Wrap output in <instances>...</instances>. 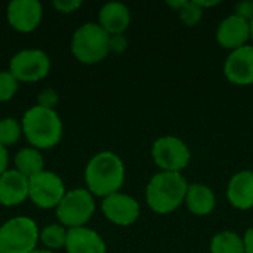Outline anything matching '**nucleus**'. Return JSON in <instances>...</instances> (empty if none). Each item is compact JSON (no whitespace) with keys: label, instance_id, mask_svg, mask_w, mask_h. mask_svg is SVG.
Listing matches in <instances>:
<instances>
[{"label":"nucleus","instance_id":"f3484780","mask_svg":"<svg viewBox=\"0 0 253 253\" xmlns=\"http://www.w3.org/2000/svg\"><path fill=\"white\" fill-rule=\"evenodd\" d=\"M98 24L110 34H123L130 24V10L122 1H108L99 9Z\"/></svg>","mask_w":253,"mask_h":253},{"label":"nucleus","instance_id":"c85d7f7f","mask_svg":"<svg viewBox=\"0 0 253 253\" xmlns=\"http://www.w3.org/2000/svg\"><path fill=\"white\" fill-rule=\"evenodd\" d=\"M9 169V153L7 148L0 144V175Z\"/></svg>","mask_w":253,"mask_h":253},{"label":"nucleus","instance_id":"393cba45","mask_svg":"<svg viewBox=\"0 0 253 253\" xmlns=\"http://www.w3.org/2000/svg\"><path fill=\"white\" fill-rule=\"evenodd\" d=\"M58 102H59V93L53 87H46V89L40 90L37 95V105H40V107L55 110Z\"/></svg>","mask_w":253,"mask_h":253},{"label":"nucleus","instance_id":"423d86ee","mask_svg":"<svg viewBox=\"0 0 253 253\" xmlns=\"http://www.w3.org/2000/svg\"><path fill=\"white\" fill-rule=\"evenodd\" d=\"M96 209L95 196L87 188H73L55 209L56 219L67 230L86 227Z\"/></svg>","mask_w":253,"mask_h":253},{"label":"nucleus","instance_id":"7ed1b4c3","mask_svg":"<svg viewBox=\"0 0 253 253\" xmlns=\"http://www.w3.org/2000/svg\"><path fill=\"white\" fill-rule=\"evenodd\" d=\"M188 182L182 173L160 172L156 173L145 190V199L151 211L168 215L176 211L185 202Z\"/></svg>","mask_w":253,"mask_h":253},{"label":"nucleus","instance_id":"1a4fd4ad","mask_svg":"<svg viewBox=\"0 0 253 253\" xmlns=\"http://www.w3.org/2000/svg\"><path fill=\"white\" fill-rule=\"evenodd\" d=\"M154 163L162 172H178L181 173L191 160V151L188 145L178 136H162L154 141L151 148Z\"/></svg>","mask_w":253,"mask_h":253},{"label":"nucleus","instance_id":"20e7f679","mask_svg":"<svg viewBox=\"0 0 253 253\" xmlns=\"http://www.w3.org/2000/svg\"><path fill=\"white\" fill-rule=\"evenodd\" d=\"M110 34L98 22H84L71 36L73 56L86 65L98 64L110 53Z\"/></svg>","mask_w":253,"mask_h":253},{"label":"nucleus","instance_id":"6e6552de","mask_svg":"<svg viewBox=\"0 0 253 253\" xmlns=\"http://www.w3.org/2000/svg\"><path fill=\"white\" fill-rule=\"evenodd\" d=\"M67 193L62 178L44 169L28 178V200L39 209H56Z\"/></svg>","mask_w":253,"mask_h":253},{"label":"nucleus","instance_id":"cd10ccee","mask_svg":"<svg viewBox=\"0 0 253 253\" xmlns=\"http://www.w3.org/2000/svg\"><path fill=\"white\" fill-rule=\"evenodd\" d=\"M236 15L242 16L243 19L252 22L253 21V0H243L236 4Z\"/></svg>","mask_w":253,"mask_h":253},{"label":"nucleus","instance_id":"412c9836","mask_svg":"<svg viewBox=\"0 0 253 253\" xmlns=\"http://www.w3.org/2000/svg\"><path fill=\"white\" fill-rule=\"evenodd\" d=\"M211 253H246L245 240L234 231H222L213 236Z\"/></svg>","mask_w":253,"mask_h":253},{"label":"nucleus","instance_id":"0eeeda50","mask_svg":"<svg viewBox=\"0 0 253 253\" xmlns=\"http://www.w3.org/2000/svg\"><path fill=\"white\" fill-rule=\"evenodd\" d=\"M9 71L19 83H36L47 77L50 71V58L39 47L21 49L10 58Z\"/></svg>","mask_w":253,"mask_h":253},{"label":"nucleus","instance_id":"bb28decb","mask_svg":"<svg viewBox=\"0 0 253 253\" xmlns=\"http://www.w3.org/2000/svg\"><path fill=\"white\" fill-rule=\"evenodd\" d=\"M129 46V40L125 34H113L110 36V42H108V47L110 52L113 53H123Z\"/></svg>","mask_w":253,"mask_h":253},{"label":"nucleus","instance_id":"9d476101","mask_svg":"<svg viewBox=\"0 0 253 253\" xmlns=\"http://www.w3.org/2000/svg\"><path fill=\"white\" fill-rule=\"evenodd\" d=\"M7 24L18 33H31L43 19V4L39 0H12L6 6Z\"/></svg>","mask_w":253,"mask_h":253},{"label":"nucleus","instance_id":"2f4dec72","mask_svg":"<svg viewBox=\"0 0 253 253\" xmlns=\"http://www.w3.org/2000/svg\"><path fill=\"white\" fill-rule=\"evenodd\" d=\"M31 253H55V252H50V251H47V249H36V251H33Z\"/></svg>","mask_w":253,"mask_h":253},{"label":"nucleus","instance_id":"5701e85b","mask_svg":"<svg viewBox=\"0 0 253 253\" xmlns=\"http://www.w3.org/2000/svg\"><path fill=\"white\" fill-rule=\"evenodd\" d=\"M19 87V82L16 77L9 71V70H1L0 71V102H7L10 101Z\"/></svg>","mask_w":253,"mask_h":253},{"label":"nucleus","instance_id":"a878e982","mask_svg":"<svg viewBox=\"0 0 253 253\" xmlns=\"http://www.w3.org/2000/svg\"><path fill=\"white\" fill-rule=\"evenodd\" d=\"M82 4H83L82 0H53L52 1L53 9L58 10L59 13H64V15L76 12L79 7H82Z\"/></svg>","mask_w":253,"mask_h":253},{"label":"nucleus","instance_id":"a211bd4d","mask_svg":"<svg viewBox=\"0 0 253 253\" xmlns=\"http://www.w3.org/2000/svg\"><path fill=\"white\" fill-rule=\"evenodd\" d=\"M185 203L191 213L197 216H205V215H209L215 209L216 199L211 187L197 182V184L188 185Z\"/></svg>","mask_w":253,"mask_h":253},{"label":"nucleus","instance_id":"7c9ffc66","mask_svg":"<svg viewBox=\"0 0 253 253\" xmlns=\"http://www.w3.org/2000/svg\"><path fill=\"white\" fill-rule=\"evenodd\" d=\"M194 3H196L197 6H200L202 9H203V7H212V6H216V4H219V0H213V1H205V0H194Z\"/></svg>","mask_w":253,"mask_h":253},{"label":"nucleus","instance_id":"b1692460","mask_svg":"<svg viewBox=\"0 0 253 253\" xmlns=\"http://www.w3.org/2000/svg\"><path fill=\"white\" fill-rule=\"evenodd\" d=\"M178 15H179V19L188 25V27H194L200 22L202 16H203V9L200 6H197L193 1L190 0H184V4L181 6V9L178 10Z\"/></svg>","mask_w":253,"mask_h":253},{"label":"nucleus","instance_id":"f257e3e1","mask_svg":"<svg viewBox=\"0 0 253 253\" xmlns=\"http://www.w3.org/2000/svg\"><path fill=\"white\" fill-rule=\"evenodd\" d=\"M126 169L123 160L113 151L96 153L84 168L86 188L96 197L119 193L125 184Z\"/></svg>","mask_w":253,"mask_h":253},{"label":"nucleus","instance_id":"dca6fc26","mask_svg":"<svg viewBox=\"0 0 253 253\" xmlns=\"http://www.w3.org/2000/svg\"><path fill=\"white\" fill-rule=\"evenodd\" d=\"M228 202L240 211L253 208V170H240L228 182L227 187Z\"/></svg>","mask_w":253,"mask_h":253},{"label":"nucleus","instance_id":"4be33fe9","mask_svg":"<svg viewBox=\"0 0 253 253\" xmlns=\"http://www.w3.org/2000/svg\"><path fill=\"white\" fill-rule=\"evenodd\" d=\"M22 136V125L15 117L0 119V144L6 148L13 147Z\"/></svg>","mask_w":253,"mask_h":253},{"label":"nucleus","instance_id":"2eb2a0df","mask_svg":"<svg viewBox=\"0 0 253 253\" xmlns=\"http://www.w3.org/2000/svg\"><path fill=\"white\" fill-rule=\"evenodd\" d=\"M64 249L67 253H107V245L95 230L79 227L68 230Z\"/></svg>","mask_w":253,"mask_h":253},{"label":"nucleus","instance_id":"473e14b6","mask_svg":"<svg viewBox=\"0 0 253 253\" xmlns=\"http://www.w3.org/2000/svg\"><path fill=\"white\" fill-rule=\"evenodd\" d=\"M251 39L253 40V21L251 22Z\"/></svg>","mask_w":253,"mask_h":253},{"label":"nucleus","instance_id":"f03ea898","mask_svg":"<svg viewBox=\"0 0 253 253\" xmlns=\"http://www.w3.org/2000/svg\"><path fill=\"white\" fill-rule=\"evenodd\" d=\"M22 135L37 150H50L56 147L64 133V125L56 110L33 105L22 114Z\"/></svg>","mask_w":253,"mask_h":253},{"label":"nucleus","instance_id":"c756f323","mask_svg":"<svg viewBox=\"0 0 253 253\" xmlns=\"http://www.w3.org/2000/svg\"><path fill=\"white\" fill-rule=\"evenodd\" d=\"M243 240H245L246 253H253V227L246 231V234L243 236Z\"/></svg>","mask_w":253,"mask_h":253},{"label":"nucleus","instance_id":"ddd939ff","mask_svg":"<svg viewBox=\"0 0 253 253\" xmlns=\"http://www.w3.org/2000/svg\"><path fill=\"white\" fill-rule=\"evenodd\" d=\"M249 39H251V22L236 13L227 16L218 25L216 40L225 49L236 50L245 46Z\"/></svg>","mask_w":253,"mask_h":253},{"label":"nucleus","instance_id":"f8f14e48","mask_svg":"<svg viewBox=\"0 0 253 253\" xmlns=\"http://www.w3.org/2000/svg\"><path fill=\"white\" fill-rule=\"evenodd\" d=\"M227 80L237 86L253 84V46L245 44L231 50L224 64Z\"/></svg>","mask_w":253,"mask_h":253},{"label":"nucleus","instance_id":"aec40b11","mask_svg":"<svg viewBox=\"0 0 253 253\" xmlns=\"http://www.w3.org/2000/svg\"><path fill=\"white\" fill-rule=\"evenodd\" d=\"M67 234H68V230L64 225H61L59 222H52L40 228L39 243L43 245V249L55 252V251L65 248Z\"/></svg>","mask_w":253,"mask_h":253},{"label":"nucleus","instance_id":"6ab92c4d","mask_svg":"<svg viewBox=\"0 0 253 253\" xmlns=\"http://www.w3.org/2000/svg\"><path fill=\"white\" fill-rule=\"evenodd\" d=\"M13 169L24 176L31 178L44 170V157L40 150L34 147H24L13 157Z\"/></svg>","mask_w":253,"mask_h":253},{"label":"nucleus","instance_id":"4468645a","mask_svg":"<svg viewBox=\"0 0 253 253\" xmlns=\"http://www.w3.org/2000/svg\"><path fill=\"white\" fill-rule=\"evenodd\" d=\"M28 199V178L18 170L7 169L0 175V205L16 208Z\"/></svg>","mask_w":253,"mask_h":253},{"label":"nucleus","instance_id":"9b49d317","mask_svg":"<svg viewBox=\"0 0 253 253\" xmlns=\"http://www.w3.org/2000/svg\"><path fill=\"white\" fill-rule=\"evenodd\" d=\"M101 211L110 222L120 227L135 224L141 213L139 203L132 196L120 191L104 197L101 202Z\"/></svg>","mask_w":253,"mask_h":253},{"label":"nucleus","instance_id":"39448f33","mask_svg":"<svg viewBox=\"0 0 253 253\" xmlns=\"http://www.w3.org/2000/svg\"><path fill=\"white\" fill-rule=\"evenodd\" d=\"M40 228L30 216H13L0 224V253H31L37 249Z\"/></svg>","mask_w":253,"mask_h":253}]
</instances>
